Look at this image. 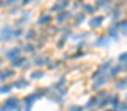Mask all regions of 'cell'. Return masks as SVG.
<instances>
[{"mask_svg": "<svg viewBox=\"0 0 127 111\" xmlns=\"http://www.w3.org/2000/svg\"><path fill=\"white\" fill-rule=\"evenodd\" d=\"M47 22H50V16H49V15H44V16L38 21L40 25H44V24H47Z\"/></svg>", "mask_w": 127, "mask_h": 111, "instance_id": "obj_13", "label": "cell"}, {"mask_svg": "<svg viewBox=\"0 0 127 111\" xmlns=\"http://www.w3.org/2000/svg\"><path fill=\"white\" fill-rule=\"evenodd\" d=\"M64 84H65V80H64V78H61V80L58 81V84H55V89H59V87H62Z\"/></svg>", "mask_w": 127, "mask_h": 111, "instance_id": "obj_25", "label": "cell"}, {"mask_svg": "<svg viewBox=\"0 0 127 111\" xmlns=\"http://www.w3.org/2000/svg\"><path fill=\"white\" fill-rule=\"evenodd\" d=\"M118 28L121 30L120 33H123V34H124V33H126V21H121V22H118Z\"/></svg>", "mask_w": 127, "mask_h": 111, "instance_id": "obj_17", "label": "cell"}, {"mask_svg": "<svg viewBox=\"0 0 127 111\" xmlns=\"http://www.w3.org/2000/svg\"><path fill=\"white\" fill-rule=\"evenodd\" d=\"M81 21H83V15H78V16H77V24H80Z\"/></svg>", "mask_w": 127, "mask_h": 111, "instance_id": "obj_31", "label": "cell"}, {"mask_svg": "<svg viewBox=\"0 0 127 111\" xmlns=\"http://www.w3.org/2000/svg\"><path fill=\"white\" fill-rule=\"evenodd\" d=\"M18 107H19V99L16 96H12V98L4 101V108L7 111H15Z\"/></svg>", "mask_w": 127, "mask_h": 111, "instance_id": "obj_2", "label": "cell"}, {"mask_svg": "<svg viewBox=\"0 0 127 111\" xmlns=\"http://www.w3.org/2000/svg\"><path fill=\"white\" fill-rule=\"evenodd\" d=\"M103 83H106V77H105V75H102L99 80H96V83L93 84V89H97V87H100Z\"/></svg>", "mask_w": 127, "mask_h": 111, "instance_id": "obj_9", "label": "cell"}, {"mask_svg": "<svg viewBox=\"0 0 127 111\" xmlns=\"http://www.w3.org/2000/svg\"><path fill=\"white\" fill-rule=\"evenodd\" d=\"M22 34V31L21 30H16V31H12V36H15V37H19Z\"/></svg>", "mask_w": 127, "mask_h": 111, "instance_id": "obj_28", "label": "cell"}, {"mask_svg": "<svg viewBox=\"0 0 127 111\" xmlns=\"http://www.w3.org/2000/svg\"><path fill=\"white\" fill-rule=\"evenodd\" d=\"M115 111H126V104H124V102H123V104H118Z\"/></svg>", "mask_w": 127, "mask_h": 111, "instance_id": "obj_24", "label": "cell"}, {"mask_svg": "<svg viewBox=\"0 0 127 111\" xmlns=\"http://www.w3.org/2000/svg\"><path fill=\"white\" fill-rule=\"evenodd\" d=\"M126 70V64H123V65H117V67H114L112 70H111V74L112 75H117V74H120L121 71H124Z\"/></svg>", "mask_w": 127, "mask_h": 111, "instance_id": "obj_6", "label": "cell"}, {"mask_svg": "<svg viewBox=\"0 0 127 111\" xmlns=\"http://www.w3.org/2000/svg\"><path fill=\"white\" fill-rule=\"evenodd\" d=\"M109 104H112L114 107H117V105L120 104V98H118V96H112V98H109Z\"/></svg>", "mask_w": 127, "mask_h": 111, "instance_id": "obj_14", "label": "cell"}, {"mask_svg": "<svg viewBox=\"0 0 127 111\" xmlns=\"http://www.w3.org/2000/svg\"><path fill=\"white\" fill-rule=\"evenodd\" d=\"M126 87V80L123 78V80H118L117 81V89H124Z\"/></svg>", "mask_w": 127, "mask_h": 111, "instance_id": "obj_18", "label": "cell"}, {"mask_svg": "<svg viewBox=\"0 0 127 111\" xmlns=\"http://www.w3.org/2000/svg\"><path fill=\"white\" fill-rule=\"evenodd\" d=\"M19 56V49L16 47V49H10L9 52H7V58L9 59H15V58H18Z\"/></svg>", "mask_w": 127, "mask_h": 111, "instance_id": "obj_5", "label": "cell"}, {"mask_svg": "<svg viewBox=\"0 0 127 111\" xmlns=\"http://www.w3.org/2000/svg\"><path fill=\"white\" fill-rule=\"evenodd\" d=\"M111 111H115V110H111Z\"/></svg>", "mask_w": 127, "mask_h": 111, "instance_id": "obj_38", "label": "cell"}, {"mask_svg": "<svg viewBox=\"0 0 127 111\" xmlns=\"http://www.w3.org/2000/svg\"><path fill=\"white\" fill-rule=\"evenodd\" d=\"M40 77H43V73H41V71H34V73L31 74L32 80H37V78H40Z\"/></svg>", "mask_w": 127, "mask_h": 111, "instance_id": "obj_15", "label": "cell"}, {"mask_svg": "<svg viewBox=\"0 0 127 111\" xmlns=\"http://www.w3.org/2000/svg\"><path fill=\"white\" fill-rule=\"evenodd\" d=\"M105 41H106L105 38H99V40L96 41V46H105Z\"/></svg>", "mask_w": 127, "mask_h": 111, "instance_id": "obj_26", "label": "cell"}, {"mask_svg": "<svg viewBox=\"0 0 127 111\" xmlns=\"http://www.w3.org/2000/svg\"><path fill=\"white\" fill-rule=\"evenodd\" d=\"M111 65H112V64H111V61H106V62H103V64L100 65L99 71H100V73H102V71H106V70H109V68H111Z\"/></svg>", "mask_w": 127, "mask_h": 111, "instance_id": "obj_10", "label": "cell"}, {"mask_svg": "<svg viewBox=\"0 0 127 111\" xmlns=\"http://www.w3.org/2000/svg\"><path fill=\"white\" fill-rule=\"evenodd\" d=\"M118 61H120V62H123V64L126 62V53H124V52H123V53L118 56Z\"/></svg>", "mask_w": 127, "mask_h": 111, "instance_id": "obj_27", "label": "cell"}, {"mask_svg": "<svg viewBox=\"0 0 127 111\" xmlns=\"http://www.w3.org/2000/svg\"><path fill=\"white\" fill-rule=\"evenodd\" d=\"M43 62H44V59H43V58H37V59H35V64H37V65H41Z\"/></svg>", "mask_w": 127, "mask_h": 111, "instance_id": "obj_29", "label": "cell"}, {"mask_svg": "<svg viewBox=\"0 0 127 111\" xmlns=\"http://www.w3.org/2000/svg\"><path fill=\"white\" fill-rule=\"evenodd\" d=\"M0 6H1V0H0Z\"/></svg>", "mask_w": 127, "mask_h": 111, "instance_id": "obj_36", "label": "cell"}, {"mask_svg": "<svg viewBox=\"0 0 127 111\" xmlns=\"http://www.w3.org/2000/svg\"><path fill=\"white\" fill-rule=\"evenodd\" d=\"M22 1H24V4H27V3H28L30 0H22Z\"/></svg>", "mask_w": 127, "mask_h": 111, "instance_id": "obj_34", "label": "cell"}, {"mask_svg": "<svg viewBox=\"0 0 127 111\" xmlns=\"http://www.w3.org/2000/svg\"><path fill=\"white\" fill-rule=\"evenodd\" d=\"M66 18H68V12H64V13H59V15H58V21H59V22L65 21Z\"/></svg>", "mask_w": 127, "mask_h": 111, "instance_id": "obj_16", "label": "cell"}, {"mask_svg": "<svg viewBox=\"0 0 127 111\" xmlns=\"http://www.w3.org/2000/svg\"><path fill=\"white\" fill-rule=\"evenodd\" d=\"M0 37H1V40H9L10 37H12V30H10V27H4L1 31H0Z\"/></svg>", "mask_w": 127, "mask_h": 111, "instance_id": "obj_3", "label": "cell"}, {"mask_svg": "<svg viewBox=\"0 0 127 111\" xmlns=\"http://www.w3.org/2000/svg\"><path fill=\"white\" fill-rule=\"evenodd\" d=\"M106 1H108V0H99V1H97V4H99V6H100V4H105V3H106Z\"/></svg>", "mask_w": 127, "mask_h": 111, "instance_id": "obj_32", "label": "cell"}, {"mask_svg": "<svg viewBox=\"0 0 127 111\" xmlns=\"http://www.w3.org/2000/svg\"><path fill=\"white\" fill-rule=\"evenodd\" d=\"M95 104H96V98H90V99H89V102L86 104V107H93Z\"/></svg>", "mask_w": 127, "mask_h": 111, "instance_id": "obj_21", "label": "cell"}, {"mask_svg": "<svg viewBox=\"0 0 127 111\" xmlns=\"http://www.w3.org/2000/svg\"><path fill=\"white\" fill-rule=\"evenodd\" d=\"M69 111H83V107H80V105H71Z\"/></svg>", "mask_w": 127, "mask_h": 111, "instance_id": "obj_19", "label": "cell"}, {"mask_svg": "<svg viewBox=\"0 0 127 111\" xmlns=\"http://www.w3.org/2000/svg\"><path fill=\"white\" fill-rule=\"evenodd\" d=\"M108 104H109V98H106V99H103V101H102V102L99 104V107H100V108H103V107H106Z\"/></svg>", "mask_w": 127, "mask_h": 111, "instance_id": "obj_23", "label": "cell"}, {"mask_svg": "<svg viewBox=\"0 0 127 111\" xmlns=\"http://www.w3.org/2000/svg\"><path fill=\"white\" fill-rule=\"evenodd\" d=\"M12 61H13V62H12V65H13V67H21L27 59H25V58H19V56H18V58H15V59H12Z\"/></svg>", "mask_w": 127, "mask_h": 111, "instance_id": "obj_8", "label": "cell"}, {"mask_svg": "<svg viewBox=\"0 0 127 111\" xmlns=\"http://www.w3.org/2000/svg\"><path fill=\"white\" fill-rule=\"evenodd\" d=\"M100 22H102V16L93 18V19L90 21V27H97V25H100Z\"/></svg>", "mask_w": 127, "mask_h": 111, "instance_id": "obj_11", "label": "cell"}, {"mask_svg": "<svg viewBox=\"0 0 127 111\" xmlns=\"http://www.w3.org/2000/svg\"><path fill=\"white\" fill-rule=\"evenodd\" d=\"M0 64H1V59H0Z\"/></svg>", "mask_w": 127, "mask_h": 111, "instance_id": "obj_37", "label": "cell"}, {"mask_svg": "<svg viewBox=\"0 0 127 111\" xmlns=\"http://www.w3.org/2000/svg\"><path fill=\"white\" fill-rule=\"evenodd\" d=\"M7 1H10V3H12V1H16V0H7Z\"/></svg>", "mask_w": 127, "mask_h": 111, "instance_id": "obj_35", "label": "cell"}, {"mask_svg": "<svg viewBox=\"0 0 127 111\" xmlns=\"http://www.w3.org/2000/svg\"><path fill=\"white\" fill-rule=\"evenodd\" d=\"M84 10H86V12H89V13H93V12H95V9H93L90 4H86V6H84Z\"/></svg>", "mask_w": 127, "mask_h": 111, "instance_id": "obj_22", "label": "cell"}, {"mask_svg": "<svg viewBox=\"0 0 127 111\" xmlns=\"http://www.w3.org/2000/svg\"><path fill=\"white\" fill-rule=\"evenodd\" d=\"M27 86H28V81L25 78H19L18 81H15L12 84V87H16V89H22V87H27Z\"/></svg>", "mask_w": 127, "mask_h": 111, "instance_id": "obj_4", "label": "cell"}, {"mask_svg": "<svg viewBox=\"0 0 127 111\" xmlns=\"http://www.w3.org/2000/svg\"><path fill=\"white\" fill-rule=\"evenodd\" d=\"M25 50H27V52H32V50H34V47L28 44V46H25Z\"/></svg>", "mask_w": 127, "mask_h": 111, "instance_id": "obj_30", "label": "cell"}, {"mask_svg": "<svg viewBox=\"0 0 127 111\" xmlns=\"http://www.w3.org/2000/svg\"><path fill=\"white\" fill-rule=\"evenodd\" d=\"M12 75H13V71H12V70H4V71L0 73V80L4 81L7 77H12Z\"/></svg>", "mask_w": 127, "mask_h": 111, "instance_id": "obj_7", "label": "cell"}, {"mask_svg": "<svg viewBox=\"0 0 127 111\" xmlns=\"http://www.w3.org/2000/svg\"><path fill=\"white\" fill-rule=\"evenodd\" d=\"M27 37H28V38H32V37H34V33H30V34H28Z\"/></svg>", "mask_w": 127, "mask_h": 111, "instance_id": "obj_33", "label": "cell"}, {"mask_svg": "<svg viewBox=\"0 0 127 111\" xmlns=\"http://www.w3.org/2000/svg\"><path fill=\"white\" fill-rule=\"evenodd\" d=\"M46 90H43V92H37V93H32V95H28L25 99H24V102H25V111H31V108H32V104H34V101L37 99V98H40L43 93H44Z\"/></svg>", "mask_w": 127, "mask_h": 111, "instance_id": "obj_1", "label": "cell"}, {"mask_svg": "<svg viewBox=\"0 0 127 111\" xmlns=\"http://www.w3.org/2000/svg\"><path fill=\"white\" fill-rule=\"evenodd\" d=\"M10 89H12V84H4L0 87V93H9Z\"/></svg>", "mask_w": 127, "mask_h": 111, "instance_id": "obj_12", "label": "cell"}, {"mask_svg": "<svg viewBox=\"0 0 127 111\" xmlns=\"http://www.w3.org/2000/svg\"><path fill=\"white\" fill-rule=\"evenodd\" d=\"M108 34L111 37H114V38H117V31H115V28H111V30H108Z\"/></svg>", "mask_w": 127, "mask_h": 111, "instance_id": "obj_20", "label": "cell"}]
</instances>
